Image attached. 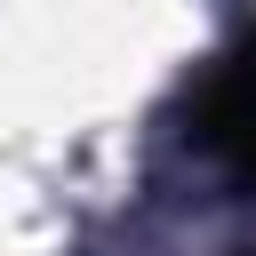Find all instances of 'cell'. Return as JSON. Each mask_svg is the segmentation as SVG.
Instances as JSON below:
<instances>
[{"label":"cell","instance_id":"6da1fadb","mask_svg":"<svg viewBox=\"0 0 256 256\" xmlns=\"http://www.w3.org/2000/svg\"><path fill=\"white\" fill-rule=\"evenodd\" d=\"M192 136L232 168V184L256 192V32L216 56V72L192 96Z\"/></svg>","mask_w":256,"mask_h":256}]
</instances>
